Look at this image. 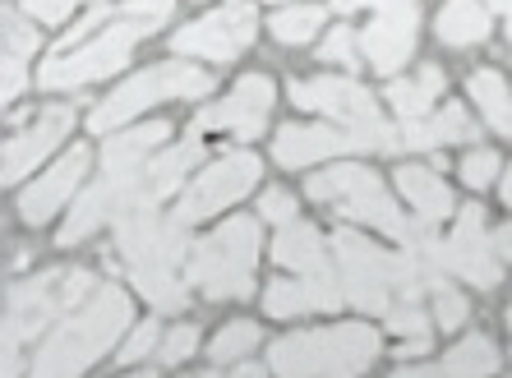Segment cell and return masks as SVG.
I'll use <instances>...</instances> for the list:
<instances>
[{
	"label": "cell",
	"mask_w": 512,
	"mask_h": 378,
	"mask_svg": "<svg viewBox=\"0 0 512 378\" xmlns=\"http://www.w3.org/2000/svg\"><path fill=\"white\" fill-rule=\"evenodd\" d=\"M190 226H180L176 217L157 213V199L139 194L134 185L130 203L116 213V249L125 268H130L139 296L153 309H167V314H180L190 305V291H185V277H180V263L190 259V245L185 240Z\"/></svg>",
	"instance_id": "1"
},
{
	"label": "cell",
	"mask_w": 512,
	"mask_h": 378,
	"mask_svg": "<svg viewBox=\"0 0 512 378\" xmlns=\"http://www.w3.org/2000/svg\"><path fill=\"white\" fill-rule=\"evenodd\" d=\"M130 319H134L130 296L120 286H97L84 305L70 309L56 323V332L37 351L28 378H84L111 351L120 332L130 328Z\"/></svg>",
	"instance_id": "2"
},
{
	"label": "cell",
	"mask_w": 512,
	"mask_h": 378,
	"mask_svg": "<svg viewBox=\"0 0 512 378\" xmlns=\"http://www.w3.org/2000/svg\"><path fill=\"white\" fill-rule=\"evenodd\" d=\"M171 134L167 120H148L139 130H125L102 148V176L93 180V189L79 194V203L70 208L65 226H60L56 245H84L93 231H102V222H116V213L130 203L134 185H139L143 157L153 153L157 143Z\"/></svg>",
	"instance_id": "3"
},
{
	"label": "cell",
	"mask_w": 512,
	"mask_h": 378,
	"mask_svg": "<svg viewBox=\"0 0 512 378\" xmlns=\"http://www.w3.org/2000/svg\"><path fill=\"white\" fill-rule=\"evenodd\" d=\"M97 291V277L84 268L60 272L47 268L28 277V282H14L5 291V378H19V355L33 342L37 332L47 328L51 319H65L70 309H79L88 296Z\"/></svg>",
	"instance_id": "4"
},
{
	"label": "cell",
	"mask_w": 512,
	"mask_h": 378,
	"mask_svg": "<svg viewBox=\"0 0 512 378\" xmlns=\"http://www.w3.org/2000/svg\"><path fill=\"white\" fill-rule=\"evenodd\" d=\"M374 360H379V332L365 323L291 332L268 346V369L277 378H360Z\"/></svg>",
	"instance_id": "5"
},
{
	"label": "cell",
	"mask_w": 512,
	"mask_h": 378,
	"mask_svg": "<svg viewBox=\"0 0 512 378\" xmlns=\"http://www.w3.org/2000/svg\"><path fill=\"white\" fill-rule=\"evenodd\" d=\"M254 263H259V222L231 217L190 245L185 282L208 300H245L254 291Z\"/></svg>",
	"instance_id": "6"
},
{
	"label": "cell",
	"mask_w": 512,
	"mask_h": 378,
	"mask_svg": "<svg viewBox=\"0 0 512 378\" xmlns=\"http://www.w3.org/2000/svg\"><path fill=\"white\" fill-rule=\"evenodd\" d=\"M305 194H310L314 203H328L333 213L351 217V222H360V226H374V231H383V236H393V240H406L411 226H416L397 213L393 194H388L383 180L374 176V171H365V166H337V171L310 176L305 180Z\"/></svg>",
	"instance_id": "7"
},
{
	"label": "cell",
	"mask_w": 512,
	"mask_h": 378,
	"mask_svg": "<svg viewBox=\"0 0 512 378\" xmlns=\"http://www.w3.org/2000/svg\"><path fill=\"white\" fill-rule=\"evenodd\" d=\"M208 93H213V74L199 70V65H185V60H167V65H153V70L134 74L130 83H120L102 107H93L88 125H93V134H111V130H120L125 120L139 116V111L157 107V102H171V97H208Z\"/></svg>",
	"instance_id": "8"
},
{
	"label": "cell",
	"mask_w": 512,
	"mask_h": 378,
	"mask_svg": "<svg viewBox=\"0 0 512 378\" xmlns=\"http://www.w3.org/2000/svg\"><path fill=\"white\" fill-rule=\"evenodd\" d=\"M153 28L143 24V19H130V14H120L111 28H102L97 37H88V42H79V47L70 51H56V56L42 65V74H37V83L47 88V93H60V88H84V83L93 79H107V74H116L125 60H130V51L139 47V37H148Z\"/></svg>",
	"instance_id": "9"
},
{
	"label": "cell",
	"mask_w": 512,
	"mask_h": 378,
	"mask_svg": "<svg viewBox=\"0 0 512 378\" xmlns=\"http://www.w3.org/2000/svg\"><path fill=\"white\" fill-rule=\"evenodd\" d=\"M397 148H402V130H393L388 120H379L370 130H346V125H286L273 139V157L286 171H300V166H314L337 153H397Z\"/></svg>",
	"instance_id": "10"
},
{
	"label": "cell",
	"mask_w": 512,
	"mask_h": 378,
	"mask_svg": "<svg viewBox=\"0 0 512 378\" xmlns=\"http://www.w3.org/2000/svg\"><path fill=\"white\" fill-rule=\"evenodd\" d=\"M333 259H337V277H342L346 300L365 314L388 319V309L397 305L393 291V254H383L374 240H365L360 231H333Z\"/></svg>",
	"instance_id": "11"
},
{
	"label": "cell",
	"mask_w": 512,
	"mask_h": 378,
	"mask_svg": "<svg viewBox=\"0 0 512 378\" xmlns=\"http://www.w3.org/2000/svg\"><path fill=\"white\" fill-rule=\"evenodd\" d=\"M259 171L263 166L254 153H222L217 162L203 166L199 180L185 189V199L176 203V222L194 226V222H203V217H213V213H222V208H231V203H240L259 185Z\"/></svg>",
	"instance_id": "12"
},
{
	"label": "cell",
	"mask_w": 512,
	"mask_h": 378,
	"mask_svg": "<svg viewBox=\"0 0 512 378\" xmlns=\"http://www.w3.org/2000/svg\"><path fill=\"white\" fill-rule=\"evenodd\" d=\"M254 33H259V14H254V5L231 0V5H222V10L203 14V19H194V24L180 28L176 42H171V51L213 60V65H227V60H236L240 51H250Z\"/></svg>",
	"instance_id": "13"
},
{
	"label": "cell",
	"mask_w": 512,
	"mask_h": 378,
	"mask_svg": "<svg viewBox=\"0 0 512 378\" xmlns=\"http://www.w3.org/2000/svg\"><path fill=\"white\" fill-rule=\"evenodd\" d=\"M291 102L305 111H319V116H333L337 125L346 130H370L379 125V107H374V97L360 88L356 79H342V74H319V79H296L291 88Z\"/></svg>",
	"instance_id": "14"
},
{
	"label": "cell",
	"mask_w": 512,
	"mask_h": 378,
	"mask_svg": "<svg viewBox=\"0 0 512 378\" xmlns=\"http://www.w3.org/2000/svg\"><path fill=\"white\" fill-rule=\"evenodd\" d=\"M273 102H277V88L268 74H245L236 79L231 97H222L213 111H199L190 130L194 134H208V130H231L236 139H254L263 134L268 116H273Z\"/></svg>",
	"instance_id": "15"
},
{
	"label": "cell",
	"mask_w": 512,
	"mask_h": 378,
	"mask_svg": "<svg viewBox=\"0 0 512 378\" xmlns=\"http://www.w3.org/2000/svg\"><path fill=\"white\" fill-rule=\"evenodd\" d=\"M416 0H383L374 19L360 33V51L383 79H397L411 51H416Z\"/></svg>",
	"instance_id": "16"
},
{
	"label": "cell",
	"mask_w": 512,
	"mask_h": 378,
	"mask_svg": "<svg viewBox=\"0 0 512 378\" xmlns=\"http://www.w3.org/2000/svg\"><path fill=\"white\" fill-rule=\"evenodd\" d=\"M346 305L342 277H337V263H323L314 272H296V277H277L268 291H263V309L273 319H300V314H333Z\"/></svg>",
	"instance_id": "17"
},
{
	"label": "cell",
	"mask_w": 512,
	"mask_h": 378,
	"mask_svg": "<svg viewBox=\"0 0 512 378\" xmlns=\"http://www.w3.org/2000/svg\"><path fill=\"white\" fill-rule=\"evenodd\" d=\"M448 268L466 282H476L480 291H494L503 282V259L494 249V236L485 231V208H462L448 236Z\"/></svg>",
	"instance_id": "18"
},
{
	"label": "cell",
	"mask_w": 512,
	"mask_h": 378,
	"mask_svg": "<svg viewBox=\"0 0 512 378\" xmlns=\"http://www.w3.org/2000/svg\"><path fill=\"white\" fill-rule=\"evenodd\" d=\"M88 166H93V153H88L84 143H74L70 153L51 166L47 176H37L33 185L24 189V199H19V222L47 226L51 217L65 208V199H70L74 189H79V180L88 176Z\"/></svg>",
	"instance_id": "19"
},
{
	"label": "cell",
	"mask_w": 512,
	"mask_h": 378,
	"mask_svg": "<svg viewBox=\"0 0 512 378\" xmlns=\"http://www.w3.org/2000/svg\"><path fill=\"white\" fill-rule=\"evenodd\" d=\"M70 125H74L70 107H47L28 130L10 134V139H5V185H19L51 148H60V139L70 134Z\"/></svg>",
	"instance_id": "20"
},
{
	"label": "cell",
	"mask_w": 512,
	"mask_h": 378,
	"mask_svg": "<svg viewBox=\"0 0 512 378\" xmlns=\"http://www.w3.org/2000/svg\"><path fill=\"white\" fill-rule=\"evenodd\" d=\"M203 157V134L185 130V139L176 143V148H167L162 157H153V162L139 171V194H148V199H167L171 189L180 185V180L190 176V166Z\"/></svg>",
	"instance_id": "21"
},
{
	"label": "cell",
	"mask_w": 512,
	"mask_h": 378,
	"mask_svg": "<svg viewBox=\"0 0 512 378\" xmlns=\"http://www.w3.org/2000/svg\"><path fill=\"white\" fill-rule=\"evenodd\" d=\"M476 139H480L476 120L466 116L462 107H443L439 116L406 120V130H402V148H416V153H434L443 143H476Z\"/></svg>",
	"instance_id": "22"
},
{
	"label": "cell",
	"mask_w": 512,
	"mask_h": 378,
	"mask_svg": "<svg viewBox=\"0 0 512 378\" xmlns=\"http://www.w3.org/2000/svg\"><path fill=\"white\" fill-rule=\"evenodd\" d=\"M397 189L406 194V203L416 208L420 222H443V217H453V189L443 185L439 171H429V166H397Z\"/></svg>",
	"instance_id": "23"
},
{
	"label": "cell",
	"mask_w": 512,
	"mask_h": 378,
	"mask_svg": "<svg viewBox=\"0 0 512 378\" xmlns=\"http://www.w3.org/2000/svg\"><path fill=\"white\" fill-rule=\"evenodd\" d=\"M489 10L480 0H448L434 19V33H439L443 47H480L489 37Z\"/></svg>",
	"instance_id": "24"
},
{
	"label": "cell",
	"mask_w": 512,
	"mask_h": 378,
	"mask_svg": "<svg viewBox=\"0 0 512 378\" xmlns=\"http://www.w3.org/2000/svg\"><path fill=\"white\" fill-rule=\"evenodd\" d=\"M273 259H277V268H286V272H314V268H323V263H328V254H323L319 226H310V222L282 226V231H277V240H273Z\"/></svg>",
	"instance_id": "25"
},
{
	"label": "cell",
	"mask_w": 512,
	"mask_h": 378,
	"mask_svg": "<svg viewBox=\"0 0 512 378\" xmlns=\"http://www.w3.org/2000/svg\"><path fill=\"white\" fill-rule=\"evenodd\" d=\"M443 70H434V65H425V70L416 74V79H388V102H393V111L397 116H406V120H420L429 107H434V97H443Z\"/></svg>",
	"instance_id": "26"
},
{
	"label": "cell",
	"mask_w": 512,
	"mask_h": 378,
	"mask_svg": "<svg viewBox=\"0 0 512 378\" xmlns=\"http://www.w3.org/2000/svg\"><path fill=\"white\" fill-rule=\"evenodd\" d=\"M494 369H499V351L485 332L462 337L443 360V378H494Z\"/></svg>",
	"instance_id": "27"
},
{
	"label": "cell",
	"mask_w": 512,
	"mask_h": 378,
	"mask_svg": "<svg viewBox=\"0 0 512 378\" xmlns=\"http://www.w3.org/2000/svg\"><path fill=\"white\" fill-rule=\"evenodd\" d=\"M466 88H471V97H476V107L485 111L489 125L512 139V93H508V83H503L494 70H476Z\"/></svg>",
	"instance_id": "28"
},
{
	"label": "cell",
	"mask_w": 512,
	"mask_h": 378,
	"mask_svg": "<svg viewBox=\"0 0 512 378\" xmlns=\"http://www.w3.org/2000/svg\"><path fill=\"white\" fill-rule=\"evenodd\" d=\"M319 24H323V5H286V10H277L273 19H268V28H273V37L282 47L310 42V37L319 33Z\"/></svg>",
	"instance_id": "29"
},
{
	"label": "cell",
	"mask_w": 512,
	"mask_h": 378,
	"mask_svg": "<svg viewBox=\"0 0 512 378\" xmlns=\"http://www.w3.org/2000/svg\"><path fill=\"white\" fill-rule=\"evenodd\" d=\"M254 346H259V328H254V323H245V319L227 323V328L213 337V365H236Z\"/></svg>",
	"instance_id": "30"
},
{
	"label": "cell",
	"mask_w": 512,
	"mask_h": 378,
	"mask_svg": "<svg viewBox=\"0 0 512 378\" xmlns=\"http://www.w3.org/2000/svg\"><path fill=\"white\" fill-rule=\"evenodd\" d=\"M429 300H434V309H429V314H434V323H439L443 332H457L466 319H471V305H466V296H462V291H453V286L434 291Z\"/></svg>",
	"instance_id": "31"
},
{
	"label": "cell",
	"mask_w": 512,
	"mask_h": 378,
	"mask_svg": "<svg viewBox=\"0 0 512 378\" xmlns=\"http://www.w3.org/2000/svg\"><path fill=\"white\" fill-rule=\"evenodd\" d=\"M383 323L397 337H434V314H425V305H393Z\"/></svg>",
	"instance_id": "32"
},
{
	"label": "cell",
	"mask_w": 512,
	"mask_h": 378,
	"mask_svg": "<svg viewBox=\"0 0 512 378\" xmlns=\"http://www.w3.org/2000/svg\"><path fill=\"white\" fill-rule=\"evenodd\" d=\"M194 351H199V328H194V323H180V328L162 332L157 360H162V365H180V360H190Z\"/></svg>",
	"instance_id": "33"
},
{
	"label": "cell",
	"mask_w": 512,
	"mask_h": 378,
	"mask_svg": "<svg viewBox=\"0 0 512 378\" xmlns=\"http://www.w3.org/2000/svg\"><path fill=\"white\" fill-rule=\"evenodd\" d=\"M360 33H351L346 24H337L333 33H328V42H323V60H333V65H346V70H356L360 65Z\"/></svg>",
	"instance_id": "34"
},
{
	"label": "cell",
	"mask_w": 512,
	"mask_h": 378,
	"mask_svg": "<svg viewBox=\"0 0 512 378\" xmlns=\"http://www.w3.org/2000/svg\"><path fill=\"white\" fill-rule=\"evenodd\" d=\"M462 180L471 189H489L494 185V176H499V153H489V148H476V153H466L462 157Z\"/></svg>",
	"instance_id": "35"
},
{
	"label": "cell",
	"mask_w": 512,
	"mask_h": 378,
	"mask_svg": "<svg viewBox=\"0 0 512 378\" xmlns=\"http://www.w3.org/2000/svg\"><path fill=\"white\" fill-rule=\"evenodd\" d=\"M33 51H37V33L14 10H5V60H28Z\"/></svg>",
	"instance_id": "36"
},
{
	"label": "cell",
	"mask_w": 512,
	"mask_h": 378,
	"mask_svg": "<svg viewBox=\"0 0 512 378\" xmlns=\"http://www.w3.org/2000/svg\"><path fill=\"white\" fill-rule=\"evenodd\" d=\"M157 346H162V332H157V323H143L130 342H125V351H120L116 360H120V365H139L143 355H157Z\"/></svg>",
	"instance_id": "37"
},
{
	"label": "cell",
	"mask_w": 512,
	"mask_h": 378,
	"mask_svg": "<svg viewBox=\"0 0 512 378\" xmlns=\"http://www.w3.org/2000/svg\"><path fill=\"white\" fill-rule=\"evenodd\" d=\"M259 213L268 217V222H277V226H291L296 222V199H291L286 189H263Z\"/></svg>",
	"instance_id": "38"
},
{
	"label": "cell",
	"mask_w": 512,
	"mask_h": 378,
	"mask_svg": "<svg viewBox=\"0 0 512 378\" xmlns=\"http://www.w3.org/2000/svg\"><path fill=\"white\" fill-rule=\"evenodd\" d=\"M171 10H176V0H125V14H130V19H143L153 33L171 19Z\"/></svg>",
	"instance_id": "39"
},
{
	"label": "cell",
	"mask_w": 512,
	"mask_h": 378,
	"mask_svg": "<svg viewBox=\"0 0 512 378\" xmlns=\"http://www.w3.org/2000/svg\"><path fill=\"white\" fill-rule=\"evenodd\" d=\"M24 10L33 14V19H42V24H65L74 10V0H24Z\"/></svg>",
	"instance_id": "40"
},
{
	"label": "cell",
	"mask_w": 512,
	"mask_h": 378,
	"mask_svg": "<svg viewBox=\"0 0 512 378\" xmlns=\"http://www.w3.org/2000/svg\"><path fill=\"white\" fill-rule=\"evenodd\" d=\"M494 249H499V259L512 263V222H503L499 231H494Z\"/></svg>",
	"instance_id": "41"
},
{
	"label": "cell",
	"mask_w": 512,
	"mask_h": 378,
	"mask_svg": "<svg viewBox=\"0 0 512 378\" xmlns=\"http://www.w3.org/2000/svg\"><path fill=\"white\" fill-rule=\"evenodd\" d=\"M393 378H443V369H434V365H402Z\"/></svg>",
	"instance_id": "42"
},
{
	"label": "cell",
	"mask_w": 512,
	"mask_h": 378,
	"mask_svg": "<svg viewBox=\"0 0 512 378\" xmlns=\"http://www.w3.org/2000/svg\"><path fill=\"white\" fill-rule=\"evenodd\" d=\"M333 5H337L342 14H351V10H379L383 0H333Z\"/></svg>",
	"instance_id": "43"
},
{
	"label": "cell",
	"mask_w": 512,
	"mask_h": 378,
	"mask_svg": "<svg viewBox=\"0 0 512 378\" xmlns=\"http://www.w3.org/2000/svg\"><path fill=\"white\" fill-rule=\"evenodd\" d=\"M231 378H268V369H263V365H240Z\"/></svg>",
	"instance_id": "44"
},
{
	"label": "cell",
	"mask_w": 512,
	"mask_h": 378,
	"mask_svg": "<svg viewBox=\"0 0 512 378\" xmlns=\"http://www.w3.org/2000/svg\"><path fill=\"white\" fill-rule=\"evenodd\" d=\"M503 203L512 208V166H508V180H503Z\"/></svg>",
	"instance_id": "45"
},
{
	"label": "cell",
	"mask_w": 512,
	"mask_h": 378,
	"mask_svg": "<svg viewBox=\"0 0 512 378\" xmlns=\"http://www.w3.org/2000/svg\"><path fill=\"white\" fill-rule=\"evenodd\" d=\"M489 5H494V10H499V14H503V10H508V0H489Z\"/></svg>",
	"instance_id": "46"
},
{
	"label": "cell",
	"mask_w": 512,
	"mask_h": 378,
	"mask_svg": "<svg viewBox=\"0 0 512 378\" xmlns=\"http://www.w3.org/2000/svg\"><path fill=\"white\" fill-rule=\"evenodd\" d=\"M130 378H153V369H139V374H130Z\"/></svg>",
	"instance_id": "47"
},
{
	"label": "cell",
	"mask_w": 512,
	"mask_h": 378,
	"mask_svg": "<svg viewBox=\"0 0 512 378\" xmlns=\"http://www.w3.org/2000/svg\"><path fill=\"white\" fill-rule=\"evenodd\" d=\"M194 378H222V374H194Z\"/></svg>",
	"instance_id": "48"
},
{
	"label": "cell",
	"mask_w": 512,
	"mask_h": 378,
	"mask_svg": "<svg viewBox=\"0 0 512 378\" xmlns=\"http://www.w3.org/2000/svg\"><path fill=\"white\" fill-rule=\"evenodd\" d=\"M508 328H512V309H508Z\"/></svg>",
	"instance_id": "49"
},
{
	"label": "cell",
	"mask_w": 512,
	"mask_h": 378,
	"mask_svg": "<svg viewBox=\"0 0 512 378\" xmlns=\"http://www.w3.org/2000/svg\"><path fill=\"white\" fill-rule=\"evenodd\" d=\"M273 5H282V0H273Z\"/></svg>",
	"instance_id": "50"
}]
</instances>
